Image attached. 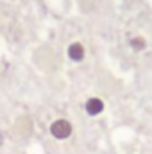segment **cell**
<instances>
[{
    "label": "cell",
    "mask_w": 152,
    "mask_h": 154,
    "mask_svg": "<svg viewBox=\"0 0 152 154\" xmlns=\"http://www.w3.org/2000/svg\"><path fill=\"white\" fill-rule=\"evenodd\" d=\"M84 109H86V113L90 116H97L104 111V102L99 97H90L86 100V104H84Z\"/></svg>",
    "instance_id": "cell-2"
},
{
    "label": "cell",
    "mask_w": 152,
    "mask_h": 154,
    "mask_svg": "<svg viewBox=\"0 0 152 154\" xmlns=\"http://www.w3.org/2000/svg\"><path fill=\"white\" fill-rule=\"evenodd\" d=\"M72 133H74V125L66 118H57L50 124V134L56 140H66L72 136Z\"/></svg>",
    "instance_id": "cell-1"
},
{
    "label": "cell",
    "mask_w": 152,
    "mask_h": 154,
    "mask_svg": "<svg viewBox=\"0 0 152 154\" xmlns=\"http://www.w3.org/2000/svg\"><path fill=\"white\" fill-rule=\"evenodd\" d=\"M129 45H131V48L134 52H141L147 47V39L143 38V36H134V38L129 39Z\"/></svg>",
    "instance_id": "cell-4"
},
{
    "label": "cell",
    "mask_w": 152,
    "mask_h": 154,
    "mask_svg": "<svg viewBox=\"0 0 152 154\" xmlns=\"http://www.w3.org/2000/svg\"><path fill=\"white\" fill-rule=\"evenodd\" d=\"M66 52H68V57H70L72 61H75V63L82 61L84 56H86V48H84V45H82L81 41H74V43H70Z\"/></svg>",
    "instance_id": "cell-3"
},
{
    "label": "cell",
    "mask_w": 152,
    "mask_h": 154,
    "mask_svg": "<svg viewBox=\"0 0 152 154\" xmlns=\"http://www.w3.org/2000/svg\"><path fill=\"white\" fill-rule=\"evenodd\" d=\"M4 145V133H0V147Z\"/></svg>",
    "instance_id": "cell-5"
}]
</instances>
